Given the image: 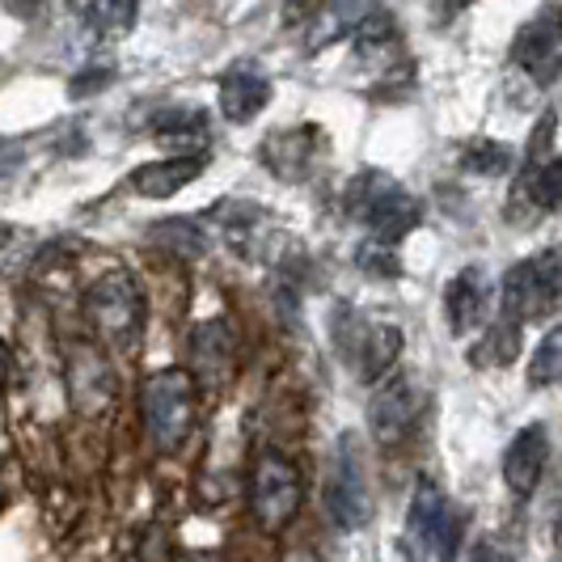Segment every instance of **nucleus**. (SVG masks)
Here are the masks:
<instances>
[{
  "label": "nucleus",
  "mask_w": 562,
  "mask_h": 562,
  "mask_svg": "<svg viewBox=\"0 0 562 562\" xmlns=\"http://www.w3.org/2000/svg\"><path fill=\"white\" fill-rule=\"evenodd\" d=\"M326 507L335 516V525L342 533H356L368 520V479H364V461H360V436H342L330 461V482H326Z\"/></svg>",
  "instance_id": "nucleus-11"
},
{
  "label": "nucleus",
  "mask_w": 562,
  "mask_h": 562,
  "mask_svg": "<svg viewBox=\"0 0 562 562\" xmlns=\"http://www.w3.org/2000/svg\"><path fill=\"white\" fill-rule=\"evenodd\" d=\"M347 212L351 221H360L368 228V237L397 246L402 237H411L423 221L419 199L411 195L397 178H390L385 169H360L351 182H347Z\"/></svg>",
  "instance_id": "nucleus-2"
},
{
  "label": "nucleus",
  "mask_w": 562,
  "mask_h": 562,
  "mask_svg": "<svg viewBox=\"0 0 562 562\" xmlns=\"http://www.w3.org/2000/svg\"><path fill=\"white\" fill-rule=\"evenodd\" d=\"M207 166L203 153H191V157H166V161H148V166L132 169V191L144 199H173L182 187H191L199 173Z\"/></svg>",
  "instance_id": "nucleus-17"
},
{
  "label": "nucleus",
  "mask_w": 562,
  "mask_h": 562,
  "mask_svg": "<svg viewBox=\"0 0 562 562\" xmlns=\"http://www.w3.org/2000/svg\"><path fill=\"white\" fill-rule=\"evenodd\" d=\"M546 461H550V431H546V423H525L507 440L504 461H499L507 491L516 499H529L537 491V482H541V474H546Z\"/></svg>",
  "instance_id": "nucleus-14"
},
{
  "label": "nucleus",
  "mask_w": 562,
  "mask_h": 562,
  "mask_svg": "<svg viewBox=\"0 0 562 562\" xmlns=\"http://www.w3.org/2000/svg\"><path fill=\"white\" fill-rule=\"evenodd\" d=\"M562 301V246L533 254L516 262L499 283V310L516 322H541L559 310Z\"/></svg>",
  "instance_id": "nucleus-5"
},
{
  "label": "nucleus",
  "mask_w": 562,
  "mask_h": 562,
  "mask_svg": "<svg viewBox=\"0 0 562 562\" xmlns=\"http://www.w3.org/2000/svg\"><path fill=\"white\" fill-rule=\"evenodd\" d=\"M246 495H250V512L258 520V529L283 533L296 520L301 504H305V482H301V470L283 452L267 449L258 452V461H254Z\"/></svg>",
  "instance_id": "nucleus-6"
},
{
  "label": "nucleus",
  "mask_w": 562,
  "mask_h": 562,
  "mask_svg": "<svg viewBox=\"0 0 562 562\" xmlns=\"http://www.w3.org/2000/svg\"><path fill=\"white\" fill-rule=\"evenodd\" d=\"M423 390L415 376H394L385 381L376 394H372V406H368V427L381 445H397L402 436H411V427L419 423L423 415Z\"/></svg>",
  "instance_id": "nucleus-13"
},
{
  "label": "nucleus",
  "mask_w": 562,
  "mask_h": 562,
  "mask_svg": "<svg viewBox=\"0 0 562 562\" xmlns=\"http://www.w3.org/2000/svg\"><path fill=\"white\" fill-rule=\"evenodd\" d=\"M512 161H516V157H512V148H507L504 140L479 136V140L461 144V166L470 169V173H479V178H499V173H507Z\"/></svg>",
  "instance_id": "nucleus-22"
},
{
  "label": "nucleus",
  "mask_w": 562,
  "mask_h": 562,
  "mask_svg": "<svg viewBox=\"0 0 562 562\" xmlns=\"http://www.w3.org/2000/svg\"><path fill=\"white\" fill-rule=\"evenodd\" d=\"M562 381V326H554L550 335L537 342L533 360H529V385L533 390H550Z\"/></svg>",
  "instance_id": "nucleus-24"
},
{
  "label": "nucleus",
  "mask_w": 562,
  "mask_h": 562,
  "mask_svg": "<svg viewBox=\"0 0 562 562\" xmlns=\"http://www.w3.org/2000/svg\"><path fill=\"white\" fill-rule=\"evenodd\" d=\"M465 562H507V554H499L495 541H474V550H470V559Z\"/></svg>",
  "instance_id": "nucleus-29"
},
{
  "label": "nucleus",
  "mask_w": 562,
  "mask_h": 562,
  "mask_svg": "<svg viewBox=\"0 0 562 562\" xmlns=\"http://www.w3.org/2000/svg\"><path fill=\"white\" fill-rule=\"evenodd\" d=\"M411 537L423 546L431 562H457L465 546V512L452 504L449 495L431 479L415 482L411 495Z\"/></svg>",
  "instance_id": "nucleus-7"
},
{
  "label": "nucleus",
  "mask_w": 562,
  "mask_h": 562,
  "mask_svg": "<svg viewBox=\"0 0 562 562\" xmlns=\"http://www.w3.org/2000/svg\"><path fill=\"white\" fill-rule=\"evenodd\" d=\"M512 64L537 85H550L562 77V9L546 0L512 38Z\"/></svg>",
  "instance_id": "nucleus-10"
},
{
  "label": "nucleus",
  "mask_w": 562,
  "mask_h": 562,
  "mask_svg": "<svg viewBox=\"0 0 562 562\" xmlns=\"http://www.w3.org/2000/svg\"><path fill=\"white\" fill-rule=\"evenodd\" d=\"M85 322L93 326V335L114 351H136L148 322V301L144 288L132 271H111L102 280L89 283L85 292Z\"/></svg>",
  "instance_id": "nucleus-4"
},
{
  "label": "nucleus",
  "mask_w": 562,
  "mask_h": 562,
  "mask_svg": "<svg viewBox=\"0 0 562 562\" xmlns=\"http://www.w3.org/2000/svg\"><path fill=\"white\" fill-rule=\"evenodd\" d=\"M191 562H221L216 554H199V559H191Z\"/></svg>",
  "instance_id": "nucleus-30"
},
{
  "label": "nucleus",
  "mask_w": 562,
  "mask_h": 562,
  "mask_svg": "<svg viewBox=\"0 0 562 562\" xmlns=\"http://www.w3.org/2000/svg\"><path fill=\"white\" fill-rule=\"evenodd\" d=\"M520 330H525V322H516L512 313L499 310V317L486 326L482 342L474 347V364L507 368L516 356H520Z\"/></svg>",
  "instance_id": "nucleus-21"
},
{
  "label": "nucleus",
  "mask_w": 562,
  "mask_h": 562,
  "mask_svg": "<svg viewBox=\"0 0 562 562\" xmlns=\"http://www.w3.org/2000/svg\"><path fill=\"white\" fill-rule=\"evenodd\" d=\"M554 127H559V119L546 111L541 123H533V132H529L525 157H520L516 182H512V203H507V216L516 225H533L546 216V173L554 166Z\"/></svg>",
  "instance_id": "nucleus-9"
},
{
  "label": "nucleus",
  "mask_w": 562,
  "mask_h": 562,
  "mask_svg": "<svg viewBox=\"0 0 562 562\" xmlns=\"http://www.w3.org/2000/svg\"><path fill=\"white\" fill-rule=\"evenodd\" d=\"M356 267L368 271V276H376V280H397L402 276V258L394 254V246H385L376 237H368L364 246L356 250Z\"/></svg>",
  "instance_id": "nucleus-26"
},
{
  "label": "nucleus",
  "mask_w": 562,
  "mask_h": 562,
  "mask_svg": "<svg viewBox=\"0 0 562 562\" xmlns=\"http://www.w3.org/2000/svg\"><path fill=\"white\" fill-rule=\"evenodd\" d=\"M330 338H335L342 364L351 368L364 385H381L390 376V368L402 356V342H406L397 322L351 310V305H338V313L330 317Z\"/></svg>",
  "instance_id": "nucleus-3"
},
{
  "label": "nucleus",
  "mask_w": 562,
  "mask_h": 562,
  "mask_svg": "<svg viewBox=\"0 0 562 562\" xmlns=\"http://www.w3.org/2000/svg\"><path fill=\"white\" fill-rule=\"evenodd\" d=\"M559 541H562V512H559Z\"/></svg>",
  "instance_id": "nucleus-31"
},
{
  "label": "nucleus",
  "mask_w": 562,
  "mask_h": 562,
  "mask_svg": "<svg viewBox=\"0 0 562 562\" xmlns=\"http://www.w3.org/2000/svg\"><path fill=\"white\" fill-rule=\"evenodd\" d=\"M187 351H191V372L203 390H225L237 368V330L228 317H207L191 326L187 335Z\"/></svg>",
  "instance_id": "nucleus-12"
},
{
  "label": "nucleus",
  "mask_w": 562,
  "mask_h": 562,
  "mask_svg": "<svg viewBox=\"0 0 562 562\" xmlns=\"http://www.w3.org/2000/svg\"><path fill=\"white\" fill-rule=\"evenodd\" d=\"M313 140H317L313 127H283L262 144V161L276 169V178H283V182H301L313 166V153H317Z\"/></svg>",
  "instance_id": "nucleus-18"
},
{
  "label": "nucleus",
  "mask_w": 562,
  "mask_h": 562,
  "mask_svg": "<svg viewBox=\"0 0 562 562\" xmlns=\"http://www.w3.org/2000/svg\"><path fill=\"white\" fill-rule=\"evenodd\" d=\"M72 9L85 22V30H93L98 38H111V34H127L136 26L140 0H72Z\"/></svg>",
  "instance_id": "nucleus-20"
},
{
  "label": "nucleus",
  "mask_w": 562,
  "mask_h": 562,
  "mask_svg": "<svg viewBox=\"0 0 562 562\" xmlns=\"http://www.w3.org/2000/svg\"><path fill=\"white\" fill-rule=\"evenodd\" d=\"M111 68H85L81 77H77V81H72V98H85V93H89V89H106V85H111Z\"/></svg>",
  "instance_id": "nucleus-28"
},
{
  "label": "nucleus",
  "mask_w": 562,
  "mask_h": 562,
  "mask_svg": "<svg viewBox=\"0 0 562 562\" xmlns=\"http://www.w3.org/2000/svg\"><path fill=\"white\" fill-rule=\"evenodd\" d=\"M64 385H68V402L85 419H98L111 411L114 394H119V376H114L111 360L98 342H68L64 347Z\"/></svg>",
  "instance_id": "nucleus-8"
},
{
  "label": "nucleus",
  "mask_w": 562,
  "mask_h": 562,
  "mask_svg": "<svg viewBox=\"0 0 562 562\" xmlns=\"http://www.w3.org/2000/svg\"><path fill=\"white\" fill-rule=\"evenodd\" d=\"M153 241H161V250L187 254V258H199L207 250V233L195 225V221H161V225L148 228Z\"/></svg>",
  "instance_id": "nucleus-23"
},
{
  "label": "nucleus",
  "mask_w": 562,
  "mask_h": 562,
  "mask_svg": "<svg viewBox=\"0 0 562 562\" xmlns=\"http://www.w3.org/2000/svg\"><path fill=\"white\" fill-rule=\"evenodd\" d=\"M157 140H169V144H199V140H207V119L199 111H169L157 119ZM203 148V144H199Z\"/></svg>",
  "instance_id": "nucleus-25"
},
{
  "label": "nucleus",
  "mask_w": 562,
  "mask_h": 562,
  "mask_svg": "<svg viewBox=\"0 0 562 562\" xmlns=\"http://www.w3.org/2000/svg\"><path fill=\"white\" fill-rule=\"evenodd\" d=\"M144 427L148 440L161 457L187 449V440L195 436L199 419V381L191 368H161L144 381L140 394Z\"/></svg>",
  "instance_id": "nucleus-1"
},
{
  "label": "nucleus",
  "mask_w": 562,
  "mask_h": 562,
  "mask_svg": "<svg viewBox=\"0 0 562 562\" xmlns=\"http://www.w3.org/2000/svg\"><path fill=\"white\" fill-rule=\"evenodd\" d=\"M330 9V0H283V22L301 26V22H317Z\"/></svg>",
  "instance_id": "nucleus-27"
},
{
  "label": "nucleus",
  "mask_w": 562,
  "mask_h": 562,
  "mask_svg": "<svg viewBox=\"0 0 562 562\" xmlns=\"http://www.w3.org/2000/svg\"><path fill=\"white\" fill-rule=\"evenodd\" d=\"M491 276L486 267H461L445 288V313H449V330L457 338L474 335L486 326V313H491Z\"/></svg>",
  "instance_id": "nucleus-15"
},
{
  "label": "nucleus",
  "mask_w": 562,
  "mask_h": 562,
  "mask_svg": "<svg viewBox=\"0 0 562 562\" xmlns=\"http://www.w3.org/2000/svg\"><path fill=\"white\" fill-rule=\"evenodd\" d=\"M216 98H221V114L228 123L246 127L258 114L267 111L271 102V77H262L258 68H228L221 85H216Z\"/></svg>",
  "instance_id": "nucleus-16"
},
{
  "label": "nucleus",
  "mask_w": 562,
  "mask_h": 562,
  "mask_svg": "<svg viewBox=\"0 0 562 562\" xmlns=\"http://www.w3.org/2000/svg\"><path fill=\"white\" fill-rule=\"evenodd\" d=\"M351 43H356V59H364V64H385V59L402 56V30H397L394 13H385V9H368L351 30Z\"/></svg>",
  "instance_id": "nucleus-19"
}]
</instances>
